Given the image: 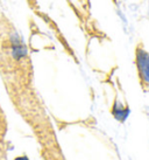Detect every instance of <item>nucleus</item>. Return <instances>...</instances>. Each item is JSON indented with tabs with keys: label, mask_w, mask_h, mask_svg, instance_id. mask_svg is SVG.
Instances as JSON below:
<instances>
[{
	"label": "nucleus",
	"mask_w": 149,
	"mask_h": 160,
	"mask_svg": "<svg viewBox=\"0 0 149 160\" xmlns=\"http://www.w3.org/2000/svg\"><path fill=\"white\" fill-rule=\"evenodd\" d=\"M136 67L142 82L149 85V53L140 47L136 49Z\"/></svg>",
	"instance_id": "f257e3e1"
},
{
	"label": "nucleus",
	"mask_w": 149,
	"mask_h": 160,
	"mask_svg": "<svg viewBox=\"0 0 149 160\" xmlns=\"http://www.w3.org/2000/svg\"><path fill=\"white\" fill-rule=\"evenodd\" d=\"M112 113H113L114 118L118 122H126L128 118V116L131 113V109L128 107H123L119 101H114L113 108H112Z\"/></svg>",
	"instance_id": "f03ea898"
},
{
	"label": "nucleus",
	"mask_w": 149,
	"mask_h": 160,
	"mask_svg": "<svg viewBox=\"0 0 149 160\" xmlns=\"http://www.w3.org/2000/svg\"><path fill=\"white\" fill-rule=\"evenodd\" d=\"M15 160H29L27 157H19V158H17Z\"/></svg>",
	"instance_id": "7ed1b4c3"
}]
</instances>
